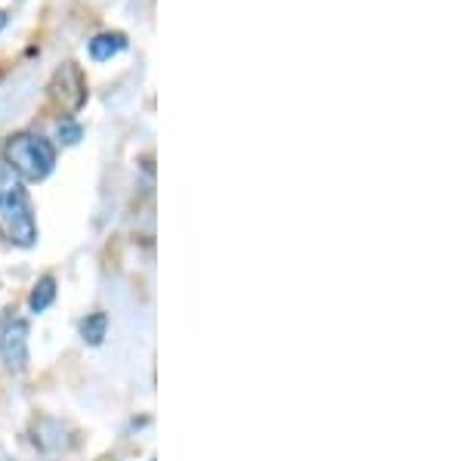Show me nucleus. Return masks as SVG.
<instances>
[{
	"mask_svg": "<svg viewBox=\"0 0 463 461\" xmlns=\"http://www.w3.org/2000/svg\"><path fill=\"white\" fill-rule=\"evenodd\" d=\"M0 233L13 244H22V248H32L38 242L34 207L28 201L22 180L6 164H0Z\"/></svg>",
	"mask_w": 463,
	"mask_h": 461,
	"instance_id": "nucleus-1",
	"label": "nucleus"
},
{
	"mask_svg": "<svg viewBox=\"0 0 463 461\" xmlns=\"http://www.w3.org/2000/svg\"><path fill=\"white\" fill-rule=\"evenodd\" d=\"M6 168L19 180H47L56 168V149L47 136L19 134L6 143Z\"/></svg>",
	"mask_w": 463,
	"mask_h": 461,
	"instance_id": "nucleus-2",
	"label": "nucleus"
},
{
	"mask_svg": "<svg viewBox=\"0 0 463 461\" xmlns=\"http://www.w3.org/2000/svg\"><path fill=\"white\" fill-rule=\"evenodd\" d=\"M0 359L10 372H25L28 365V322L13 319L0 337Z\"/></svg>",
	"mask_w": 463,
	"mask_h": 461,
	"instance_id": "nucleus-3",
	"label": "nucleus"
},
{
	"mask_svg": "<svg viewBox=\"0 0 463 461\" xmlns=\"http://www.w3.org/2000/svg\"><path fill=\"white\" fill-rule=\"evenodd\" d=\"M86 50H90V56L96 62H105L112 60V56H118L121 50H127V38L118 32H105V34H96V38L86 44Z\"/></svg>",
	"mask_w": 463,
	"mask_h": 461,
	"instance_id": "nucleus-4",
	"label": "nucleus"
},
{
	"mask_svg": "<svg viewBox=\"0 0 463 461\" xmlns=\"http://www.w3.org/2000/svg\"><path fill=\"white\" fill-rule=\"evenodd\" d=\"M56 300V279L53 276H43L38 285H34L32 291V300H28V307L34 309V313H43L50 304Z\"/></svg>",
	"mask_w": 463,
	"mask_h": 461,
	"instance_id": "nucleus-5",
	"label": "nucleus"
},
{
	"mask_svg": "<svg viewBox=\"0 0 463 461\" xmlns=\"http://www.w3.org/2000/svg\"><path fill=\"white\" fill-rule=\"evenodd\" d=\"M105 328H108L105 313H93V316H86V319H84L81 335H84V341H90V344H103Z\"/></svg>",
	"mask_w": 463,
	"mask_h": 461,
	"instance_id": "nucleus-6",
	"label": "nucleus"
},
{
	"mask_svg": "<svg viewBox=\"0 0 463 461\" xmlns=\"http://www.w3.org/2000/svg\"><path fill=\"white\" fill-rule=\"evenodd\" d=\"M59 136H62V140L71 146V143H77V140H81V127H77V124H71V121H62V124H59Z\"/></svg>",
	"mask_w": 463,
	"mask_h": 461,
	"instance_id": "nucleus-7",
	"label": "nucleus"
},
{
	"mask_svg": "<svg viewBox=\"0 0 463 461\" xmlns=\"http://www.w3.org/2000/svg\"><path fill=\"white\" fill-rule=\"evenodd\" d=\"M6 23H10V19H6V13L0 10V32H4V28H6Z\"/></svg>",
	"mask_w": 463,
	"mask_h": 461,
	"instance_id": "nucleus-8",
	"label": "nucleus"
}]
</instances>
